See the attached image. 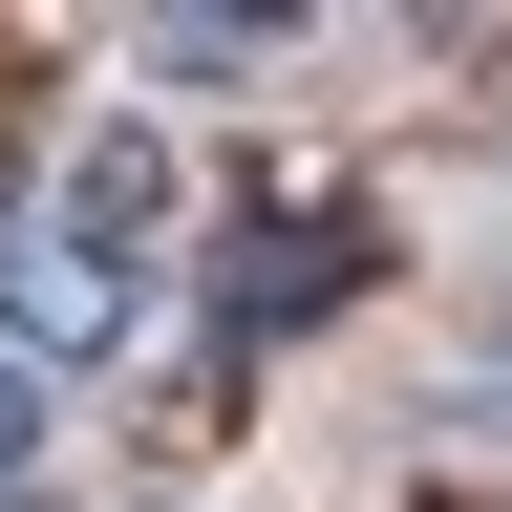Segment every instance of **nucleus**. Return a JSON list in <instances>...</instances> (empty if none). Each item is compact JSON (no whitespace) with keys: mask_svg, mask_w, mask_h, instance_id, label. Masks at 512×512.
Listing matches in <instances>:
<instances>
[{"mask_svg":"<svg viewBox=\"0 0 512 512\" xmlns=\"http://www.w3.org/2000/svg\"><path fill=\"white\" fill-rule=\"evenodd\" d=\"M320 299H363V214H278V235H235V342H256V320H320Z\"/></svg>","mask_w":512,"mask_h":512,"instance_id":"1","label":"nucleus"},{"mask_svg":"<svg viewBox=\"0 0 512 512\" xmlns=\"http://www.w3.org/2000/svg\"><path fill=\"white\" fill-rule=\"evenodd\" d=\"M22 470H43V363H0V512H22Z\"/></svg>","mask_w":512,"mask_h":512,"instance_id":"2","label":"nucleus"}]
</instances>
